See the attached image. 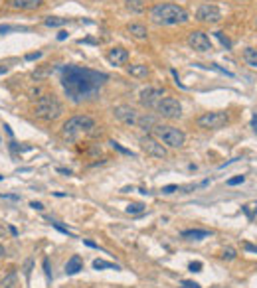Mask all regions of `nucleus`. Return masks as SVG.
Instances as JSON below:
<instances>
[{"instance_id":"f257e3e1","label":"nucleus","mask_w":257,"mask_h":288,"mask_svg":"<svg viewBox=\"0 0 257 288\" xmlns=\"http://www.w3.org/2000/svg\"><path fill=\"white\" fill-rule=\"evenodd\" d=\"M107 79H109L107 73L95 71L89 67H81V65H65L62 69V87L67 99L74 103L95 99Z\"/></svg>"},{"instance_id":"f03ea898","label":"nucleus","mask_w":257,"mask_h":288,"mask_svg":"<svg viewBox=\"0 0 257 288\" xmlns=\"http://www.w3.org/2000/svg\"><path fill=\"white\" fill-rule=\"evenodd\" d=\"M149 18L156 26H176L186 24L190 20V14L186 12L182 6H178V4L160 2V4H154L153 8L149 10Z\"/></svg>"},{"instance_id":"7ed1b4c3","label":"nucleus","mask_w":257,"mask_h":288,"mask_svg":"<svg viewBox=\"0 0 257 288\" xmlns=\"http://www.w3.org/2000/svg\"><path fill=\"white\" fill-rule=\"evenodd\" d=\"M95 128H97V125H95L93 117H89V114H76V117L67 119L62 125V137H64V140L76 142L81 137L91 135Z\"/></svg>"},{"instance_id":"20e7f679","label":"nucleus","mask_w":257,"mask_h":288,"mask_svg":"<svg viewBox=\"0 0 257 288\" xmlns=\"http://www.w3.org/2000/svg\"><path fill=\"white\" fill-rule=\"evenodd\" d=\"M32 113L40 121L51 123V121H56V119H60L64 114V105H62V101L58 99L53 93H44L42 97H38Z\"/></svg>"},{"instance_id":"39448f33","label":"nucleus","mask_w":257,"mask_h":288,"mask_svg":"<svg viewBox=\"0 0 257 288\" xmlns=\"http://www.w3.org/2000/svg\"><path fill=\"white\" fill-rule=\"evenodd\" d=\"M153 132L154 138H158L168 148H182L186 142V135L172 125H156Z\"/></svg>"},{"instance_id":"423d86ee","label":"nucleus","mask_w":257,"mask_h":288,"mask_svg":"<svg viewBox=\"0 0 257 288\" xmlns=\"http://www.w3.org/2000/svg\"><path fill=\"white\" fill-rule=\"evenodd\" d=\"M228 123H230V114L226 111H210V113L200 114L196 119V125L200 128H204V130H218Z\"/></svg>"},{"instance_id":"0eeeda50","label":"nucleus","mask_w":257,"mask_h":288,"mask_svg":"<svg viewBox=\"0 0 257 288\" xmlns=\"http://www.w3.org/2000/svg\"><path fill=\"white\" fill-rule=\"evenodd\" d=\"M156 113H158V117H162V119L174 121V119L182 117V105L174 97H164V99L156 105Z\"/></svg>"},{"instance_id":"6e6552de","label":"nucleus","mask_w":257,"mask_h":288,"mask_svg":"<svg viewBox=\"0 0 257 288\" xmlns=\"http://www.w3.org/2000/svg\"><path fill=\"white\" fill-rule=\"evenodd\" d=\"M164 99V89L162 87H146L139 93V103L144 109H156V105Z\"/></svg>"},{"instance_id":"1a4fd4ad","label":"nucleus","mask_w":257,"mask_h":288,"mask_svg":"<svg viewBox=\"0 0 257 288\" xmlns=\"http://www.w3.org/2000/svg\"><path fill=\"white\" fill-rule=\"evenodd\" d=\"M113 117H115L119 123H123V125H128V126H137V121H139V111L135 109V107H131V105H117L115 109H113Z\"/></svg>"},{"instance_id":"9d476101","label":"nucleus","mask_w":257,"mask_h":288,"mask_svg":"<svg viewBox=\"0 0 257 288\" xmlns=\"http://www.w3.org/2000/svg\"><path fill=\"white\" fill-rule=\"evenodd\" d=\"M141 148L144 150V154L153 156V158H167V146L154 137H142L141 138Z\"/></svg>"},{"instance_id":"9b49d317","label":"nucleus","mask_w":257,"mask_h":288,"mask_svg":"<svg viewBox=\"0 0 257 288\" xmlns=\"http://www.w3.org/2000/svg\"><path fill=\"white\" fill-rule=\"evenodd\" d=\"M196 20L204 22V24H216L222 20V12L216 4H202L196 10Z\"/></svg>"},{"instance_id":"f8f14e48","label":"nucleus","mask_w":257,"mask_h":288,"mask_svg":"<svg viewBox=\"0 0 257 288\" xmlns=\"http://www.w3.org/2000/svg\"><path fill=\"white\" fill-rule=\"evenodd\" d=\"M188 46L196 51H210L212 50V42L206 36L202 30H192L188 34Z\"/></svg>"},{"instance_id":"ddd939ff","label":"nucleus","mask_w":257,"mask_h":288,"mask_svg":"<svg viewBox=\"0 0 257 288\" xmlns=\"http://www.w3.org/2000/svg\"><path fill=\"white\" fill-rule=\"evenodd\" d=\"M107 60L111 65H115V67H121V65H125L128 62V51L125 48H121V46H117V48H111L109 53H107Z\"/></svg>"},{"instance_id":"4468645a","label":"nucleus","mask_w":257,"mask_h":288,"mask_svg":"<svg viewBox=\"0 0 257 288\" xmlns=\"http://www.w3.org/2000/svg\"><path fill=\"white\" fill-rule=\"evenodd\" d=\"M44 4V0H8V6L14 10H38L40 6Z\"/></svg>"},{"instance_id":"2eb2a0df","label":"nucleus","mask_w":257,"mask_h":288,"mask_svg":"<svg viewBox=\"0 0 257 288\" xmlns=\"http://www.w3.org/2000/svg\"><path fill=\"white\" fill-rule=\"evenodd\" d=\"M79 271H83V259L79 255L69 257L67 263H65V275H77Z\"/></svg>"},{"instance_id":"dca6fc26","label":"nucleus","mask_w":257,"mask_h":288,"mask_svg":"<svg viewBox=\"0 0 257 288\" xmlns=\"http://www.w3.org/2000/svg\"><path fill=\"white\" fill-rule=\"evenodd\" d=\"M212 231H206V229H190V231H182V239L186 241H202V239L210 237Z\"/></svg>"},{"instance_id":"f3484780","label":"nucleus","mask_w":257,"mask_h":288,"mask_svg":"<svg viewBox=\"0 0 257 288\" xmlns=\"http://www.w3.org/2000/svg\"><path fill=\"white\" fill-rule=\"evenodd\" d=\"M127 32L133 36V38H137V40H146L149 38V30H146V26H142V24H128L127 26Z\"/></svg>"},{"instance_id":"a211bd4d","label":"nucleus","mask_w":257,"mask_h":288,"mask_svg":"<svg viewBox=\"0 0 257 288\" xmlns=\"http://www.w3.org/2000/svg\"><path fill=\"white\" fill-rule=\"evenodd\" d=\"M127 71H128V75L137 77V79H146L149 73H151V71H149V67H146L144 63H135V65H131V67H128Z\"/></svg>"},{"instance_id":"6ab92c4d","label":"nucleus","mask_w":257,"mask_h":288,"mask_svg":"<svg viewBox=\"0 0 257 288\" xmlns=\"http://www.w3.org/2000/svg\"><path fill=\"white\" fill-rule=\"evenodd\" d=\"M158 125V123H156V119H154L153 114H141V117H139V121H137V126H139V128H142V130H154V126Z\"/></svg>"},{"instance_id":"aec40b11","label":"nucleus","mask_w":257,"mask_h":288,"mask_svg":"<svg viewBox=\"0 0 257 288\" xmlns=\"http://www.w3.org/2000/svg\"><path fill=\"white\" fill-rule=\"evenodd\" d=\"M125 6H127L128 12H133V14H142L144 8H146L144 0H125Z\"/></svg>"},{"instance_id":"412c9836","label":"nucleus","mask_w":257,"mask_h":288,"mask_svg":"<svg viewBox=\"0 0 257 288\" xmlns=\"http://www.w3.org/2000/svg\"><path fill=\"white\" fill-rule=\"evenodd\" d=\"M244 62L249 65V67H255L257 69V50L253 48H245L244 50Z\"/></svg>"},{"instance_id":"4be33fe9","label":"nucleus","mask_w":257,"mask_h":288,"mask_svg":"<svg viewBox=\"0 0 257 288\" xmlns=\"http://www.w3.org/2000/svg\"><path fill=\"white\" fill-rule=\"evenodd\" d=\"M93 268H95V271H103V268H113V271H119V266H117L115 263H109V261H103V259L93 261Z\"/></svg>"},{"instance_id":"5701e85b","label":"nucleus","mask_w":257,"mask_h":288,"mask_svg":"<svg viewBox=\"0 0 257 288\" xmlns=\"http://www.w3.org/2000/svg\"><path fill=\"white\" fill-rule=\"evenodd\" d=\"M16 286V273H8V275L4 276L2 280H0V288H14Z\"/></svg>"},{"instance_id":"b1692460","label":"nucleus","mask_w":257,"mask_h":288,"mask_svg":"<svg viewBox=\"0 0 257 288\" xmlns=\"http://www.w3.org/2000/svg\"><path fill=\"white\" fill-rule=\"evenodd\" d=\"M30 28L26 26H0V34H8V32H28Z\"/></svg>"},{"instance_id":"393cba45","label":"nucleus","mask_w":257,"mask_h":288,"mask_svg":"<svg viewBox=\"0 0 257 288\" xmlns=\"http://www.w3.org/2000/svg\"><path fill=\"white\" fill-rule=\"evenodd\" d=\"M44 24L48 26V28H58V26L67 24V20H65V18H46Z\"/></svg>"},{"instance_id":"a878e982","label":"nucleus","mask_w":257,"mask_h":288,"mask_svg":"<svg viewBox=\"0 0 257 288\" xmlns=\"http://www.w3.org/2000/svg\"><path fill=\"white\" fill-rule=\"evenodd\" d=\"M109 144H111V146H113L115 150L121 152V154H127V156H131V158H135V156H137V154H135L133 150H128V148H123V146H121L119 142H115V140H109Z\"/></svg>"},{"instance_id":"bb28decb","label":"nucleus","mask_w":257,"mask_h":288,"mask_svg":"<svg viewBox=\"0 0 257 288\" xmlns=\"http://www.w3.org/2000/svg\"><path fill=\"white\" fill-rule=\"evenodd\" d=\"M235 257H237V253H235L233 247H226L224 253H222V259H224V261H233Z\"/></svg>"},{"instance_id":"cd10ccee","label":"nucleus","mask_w":257,"mask_h":288,"mask_svg":"<svg viewBox=\"0 0 257 288\" xmlns=\"http://www.w3.org/2000/svg\"><path fill=\"white\" fill-rule=\"evenodd\" d=\"M144 212V205L142 203H128L127 213H142Z\"/></svg>"},{"instance_id":"c85d7f7f","label":"nucleus","mask_w":257,"mask_h":288,"mask_svg":"<svg viewBox=\"0 0 257 288\" xmlns=\"http://www.w3.org/2000/svg\"><path fill=\"white\" fill-rule=\"evenodd\" d=\"M214 36H216V38H218L219 42H222V46H224L226 50H231V42H230L228 38H226V36H224V32H216Z\"/></svg>"},{"instance_id":"c756f323","label":"nucleus","mask_w":257,"mask_h":288,"mask_svg":"<svg viewBox=\"0 0 257 288\" xmlns=\"http://www.w3.org/2000/svg\"><path fill=\"white\" fill-rule=\"evenodd\" d=\"M245 182V176H235V178H230L228 180V186H240Z\"/></svg>"},{"instance_id":"7c9ffc66","label":"nucleus","mask_w":257,"mask_h":288,"mask_svg":"<svg viewBox=\"0 0 257 288\" xmlns=\"http://www.w3.org/2000/svg\"><path fill=\"white\" fill-rule=\"evenodd\" d=\"M51 225L56 227L58 231H62V233H65V235H69V237H76V235H74V233H71L69 229H65V227H62V225H60V223H56V221H51Z\"/></svg>"},{"instance_id":"2f4dec72","label":"nucleus","mask_w":257,"mask_h":288,"mask_svg":"<svg viewBox=\"0 0 257 288\" xmlns=\"http://www.w3.org/2000/svg\"><path fill=\"white\" fill-rule=\"evenodd\" d=\"M160 191H162V194H174V191H178V186H174V184H172V186H164V188L160 189Z\"/></svg>"},{"instance_id":"473e14b6","label":"nucleus","mask_w":257,"mask_h":288,"mask_svg":"<svg viewBox=\"0 0 257 288\" xmlns=\"http://www.w3.org/2000/svg\"><path fill=\"white\" fill-rule=\"evenodd\" d=\"M188 268H190L192 273H200V271H202V263H198V261H196V263H190Z\"/></svg>"},{"instance_id":"72a5a7b5","label":"nucleus","mask_w":257,"mask_h":288,"mask_svg":"<svg viewBox=\"0 0 257 288\" xmlns=\"http://www.w3.org/2000/svg\"><path fill=\"white\" fill-rule=\"evenodd\" d=\"M182 288H200V284L190 282V280H184V282H182Z\"/></svg>"},{"instance_id":"f704fd0d","label":"nucleus","mask_w":257,"mask_h":288,"mask_svg":"<svg viewBox=\"0 0 257 288\" xmlns=\"http://www.w3.org/2000/svg\"><path fill=\"white\" fill-rule=\"evenodd\" d=\"M244 249L249 251V253H257V245H251V243H244Z\"/></svg>"},{"instance_id":"c9c22d12","label":"nucleus","mask_w":257,"mask_h":288,"mask_svg":"<svg viewBox=\"0 0 257 288\" xmlns=\"http://www.w3.org/2000/svg\"><path fill=\"white\" fill-rule=\"evenodd\" d=\"M38 57H42V51H36V53H28L26 55V60L30 62V60H38Z\"/></svg>"},{"instance_id":"e433bc0d","label":"nucleus","mask_w":257,"mask_h":288,"mask_svg":"<svg viewBox=\"0 0 257 288\" xmlns=\"http://www.w3.org/2000/svg\"><path fill=\"white\" fill-rule=\"evenodd\" d=\"M30 207H34V209H38V212H42V209H44V205H42L40 201H32V203H30Z\"/></svg>"},{"instance_id":"4c0bfd02","label":"nucleus","mask_w":257,"mask_h":288,"mask_svg":"<svg viewBox=\"0 0 257 288\" xmlns=\"http://www.w3.org/2000/svg\"><path fill=\"white\" fill-rule=\"evenodd\" d=\"M83 243H85V245H87V247H93V249H97V245H95V243H93V241H89V239H83Z\"/></svg>"},{"instance_id":"58836bf2","label":"nucleus","mask_w":257,"mask_h":288,"mask_svg":"<svg viewBox=\"0 0 257 288\" xmlns=\"http://www.w3.org/2000/svg\"><path fill=\"white\" fill-rule=\"evenodd\" d=\"M4 237H6V227L0 225V239H4Z\"/></svg>"},{"instance_id":"ea45409f","label":"nucleus","mask_w":257,"mask_h":288,"mask_svg":"<svg viewBox=\"0 0 257 288\" xmlns=\"http://www.w3.org/2000/svg\"><path fill=\"white\" fill-rule=\"evenodd\" d=\"M58 172H60V174H67V176H71V170H65V168H58Z\"/></svg>"},{"instance_id":"a19ab883","label":"nucleus","mask_w":257,"mask_h":288,"mask_svg":"<svg viewBox=\"0 0 257 288\" xmlns=\"http://www.w3.org/2000/svg\"><path fill=\"white\" fill-rule=\"evenodd\" d=\"M2 198H6V200H20L18 196H8V194H2Z\"/></svg>"},{"instance_id":"79ce46f5","label":"nucleus","mask_w":257,"mask_h":288,"mask_svg":"<svg viewBox=\"0 0 257 288\" xmlns=\"http://www.w3.org/2000/svg\"><path fill=\"white\" fill-rule=\"evenodd\" d=\"M251 126H253V130L257 132V117H253V119H251Z\"/></svg>"},{"instance_id":"37998d69","label":"nucleus","mask_w":257,"mask_h":288,"mask_svg":"<svg viewBox=\"0 0 257 288\" xmlns=\"http://www.w3.org/2000/svg\"><path fill=\"white\" fill-rule=\"evenodd\" d=\"M67 38V32H60V34H58V40H65Z\"/></svg>"},{"instance_id":"c03bdc74","label":"nucleus","mask_w":257,"mask_h":288,"mask_svg":"<svg viewBox=\"0 0 257 288\" xmlns=\"http://www.w3.org/2000/svg\"><path fill=\"white\" fill-rule=\"evenodd\" d=\"M4 255H6V251H4V247H2V245H0V259H2V257H4Z\"/></svg>"},{"instance_id":"a18cd8bd","label":"nucleus","mask_w":257,"mask_h":288,"mask_svg":"<svg viewBox=\"0 0 257 288\" xmlns=\"http://www.w3.org/2000/svg\"><path fill=\"white\" fill-rule=\"evenodd\" d=\"M6 71H8V69H6L4 65H2V67H0V75H2V73H6Z\"/></svg>"},{"instance_id":"49530a36","label":"nucleus","mask_w":257,"mask_h":288,"mask_svg":"<svg viewBox=\"0 0 257 288\" xmlns=\"http://www.w3.org/2000/svg\"><path fill=\"white\" fill-rule=\"evenodd\" d=\"M255 28H257V20H255Z\"/></svg>"},{"instance_id":"de8ad7c7","label":"nucleus","mask_w":257,"mask_h":288,"mask_svg":"<svg viewBox=\"0 0 257 288\" xmlns=\"http://www.w3.org/2000/svg\"><path fill=\"white\" fill-rule=\"evenodd\" d=\"M0 180H2V176H0Z\"/></svg>"},{"instance_id":"09e8293b","label":"nucleus","mask_w":257,"mask_h":288,"mask_svg":"<svg viewBox=\"0 0 257 288\" xmlns=\"http://www.w3.org/2000/svg\"><path fill=\"white\" fill-rule=\"evenodd\" d=\"M0 4H2V0H0Z\"/></svg>"},{"instance_id":"8fccbe9b","label":"nucleus","mask_w":257,"mask_h":288,"mask_svg":"<svg viewBox=\"0 0 257 288\" xmlns=\"http://www.w3.org/2000/svg\"><path fill=\"white\" fill-rule=\"evenodd\" d=\"M255 212H257V209H255Z\"/></svg>"}]
</instances>
